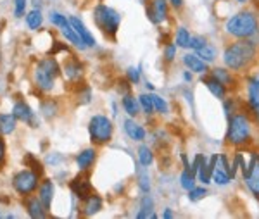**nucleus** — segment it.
Masks as SVG:
<instances>
[{
	"mask_svg": "<svg viewBox=\"0 0 259 219\" xmlns=\"http://www.w3.org/2000/svg\"><path fill=\"white\" fill-rule=\"evenodd\" d=\"M26 22H28V26L31 29H38L43 22L42 12H40L38 9H33L31 12H28V16H26Z\"/></svg>",
	"mask_w": 259,
	"mask_h": 219,
	"instance_id": "obj_27",
	"label": "nucleus"
},
{
	"mask_svg": "<svg viewBox=\"0 0 259 219\" xmlns=\"http://www.w3.org/2000/svg\"><path fill=\"white\" fill-rule=\"evenodd\" d=\"M12 114L16 116L17 121H22V123H28L31 124V126H35V112L31 111V107H29L26 102H17V104H14Z\"/></svg>",
	"mask_w": 259,
	"mask_h": 219,
	"instance_id": "obj_11",
	"label": "nucleus"
},
{
	"mask_svg": "<svg viewBox=\"0 0 259 219\" xmlns=\"http://www.w3.org/2000/svg\"><path fill=\"white\" fill-rule=\"evenodd\" d=\"M138 187L144 194H149V190H151V180H149V173L145 171V166L138 168Z\"/></svg>",
	"mask_w": 259,
	"mask_h": 219,
	"instance_id": "obj_29",
	"label": "nucleus"
},
{
	"mask_svg": "<svg viewBox=\"0 0 259 219\" xmlns=\"http://www.w3.org/2000/svg\"><path fill=\"white\" fill-rule=\"evenodd\" d=\"M258 17L251 10H242V12L235 14L225 24L227 33L235 38H251L258 33Z\"/></svg>",
	"mask_w": 259,
	"mask_h": 219,
	"instance_id": "obj_2",
	"label": "nucleus"
},
{
	"mask_svg": "<svg viewBox=\"0 0 259 219\" xmlns=\"http://www.w3.org/2000/svg\"><path fill=\"white\" fill-rule=\"evenodd\" d=\"M59 74H61V67H59L57 60L54 57H45L36 64L33 76H35L36 86L43 92H48L54 88V83Z\"/></svg>",
	"mask_w": 259,
	"mask_h": 219,
	"instance_id": "obj_3",
	"label": "nucleus"
},
{
	"mask_svg": "<svg viewBox=\"0 0 259 219\" xmlns=\"http://www.w3.org/2000/svg\"><path fill=\"white\" fill-rule=\"evenodd\" d=\"M17 119L14 114H0V135H10L16 131Z\"/></svg>",
	"mask_w": 259,
	"mask_h": 219,
	"instance_id": "obj_22",
	"label": "nucleus"
},
{
	"mask_svg": "<svg viewBox=\"0 0 259 219\" xmlns=\"http://www.w3.org/2000/svg\"><path fill=\"white\" fill-rule=\"evenodd\" d=\"M50 21H52V24H55L57 28H61L62 24L67 21L66 19V16H62V14H59V12H52L50 14Z\"/></svg>",
	"mask_w": 259,
	"mask_h": 219,
	"instance_id": "obj_41",
	"label": "nucleus"
},
{
	"mask_svg": "<svg viewBox=\"0 0 259 219\" xmlns=\"http://www.w3.org/2000/svg\"><path fill=\"white\" fill-rule=\"evenodd\" d=\"M26 209H28V214L33 219H43L47 218V207L43 206V202L38 197H29L26 199Z\"/></svg>",
	"mask_w": 259,
	"mask_h": 219,
	"instance_id": "obj_13",
	"label": "nucleus"
},
{
	"mask_svg": "<svg viewBox=\"0 0 259 219\" xmlns=\"http://www.w3.org/2000/svg\"><path fill=\"white\" fill-rule=\"evenodd\" d=\"M61 33L62 35H64V38L69 41V43H73L74 47H78V48H81V50H83V48H86V45L83 43V41H81V38L80 36H78V33H76V29L73 28V26H71V22H69V19H67L64 24L61 26Z\"/></svg>",
	"mask_w": 259,
	"mask_h": 219,
	"instance_id": "obj_16",
	"label": "nucleus"
},
{
	"mask_svg": "<svg viewBox=\"0 0 259 219\" xmlns=\"http://www.w3.org/2000/svg\"><path fill=\"white\" fill-rule=\"evenodd\" d=\"M38 178L40 176L35 171H31V169H22V171L14 175L12 187L22 197H29L38 188Z\"/></svg>",
	"mask_w": 259,
	"mask_h": 219,
	"instance_id": "obj_7",
	"label": "nucleus"
},
{
	"mask_svg": "<svg viewBox=\"0 0 259 219\" xmlns=\"http://www.w3.org/2000/svg\"><path fill=\"white\" fill-rule=\"evenodd\" d=\"M128 80L130 83H135V85L140 81V71H138L137 67H130L128 69Z\"/></svg>",
	"mask_w": 259,
	"mask_h": 219,
	"instance_id": "obj_42",
	"label": "nucleus"
},
{
	"mask_svg": "<svg viewBox=\"0 0 259 219\" xmlns=\"http://www.w3.org/2000/svg\"><path fill=\"white\" fill-rule=\"evenodd\" d=\"M237 2H240V3H246V2H247V0H237Z\"/></svg>",
	"mask_w": 259,
	"mask_h": 219,
	"instance_id": "obj_49",
	"label": "nucleus"
},
{
	"mask_svg": "<svg viewBox=\"0 0 259 219\" xmlns=\"http://www.w3.org/2000/svg\"><path fill=\"white\" fill-rule=\"evenodd\" d=\"M183 78H185V81H192V74H190L189 71H187V73L183 74Z\"/></svg>",
	"mask_w": 259,
	"mask_h": 219,
	"instance_id": "obj_47",
	"label": "nucleus"
},
{
	"mask_svg": "<svg viewBox=\"0 0 259 219\" xmlns=\"http://www.w3.org/2000/svg\"><path fill=\"white\" fill-rule=\"evenodd\" d=\"M256 59V45L247 38H240L235 43L228 45L223 54L225 66L232 71H244Z\"/></svg>",
	"mask_w": 259,
	"mask_h": 219,
	"instance_id": "obj_1",
	"label": "nucleus"
},
{
	"mask_svg": "<svg viewBox=\"0 0 259 219\" xmlns=\"http://www.w3.org/2000/svg\"><path fill=\"white\" fill-rule=\"evenodd\" d=\"M81 71H83V67H81V64L78 62V60H74V59L64 64V74H66L67 80H71V81L80 80Z\"/></svg>",
	"mask_w": 259,
	"mask_h": 219,
	"instance_id": "obj_23",
	"label": "nucleus"
},
{
	"mask_svg": "<svg viewBox=\"0 0 259 219\" xmlns=\"http://www.w3.org/2000/svg\"><path fill=\"white\" fill-rule=\"evenodd\" d=\"M83 202H85V206H83L85 216H93V214H97L100 209H102V199L95 194H92L88 199H85Z\"/></svg>",
	"mask_w": 259,
	"mask_h": 219,
	"instance_id": "obj_21",
	"label": "nucleus"
},
{
	"mask_svg": "<svg viewBox=\"0 0 259 219\" xmlns=\"http://www.w3.org/2000/svg\"><path fill=\"white\" fill-rule=\"evenodd\" d=\"M71 190L76 195L80 200L88 199L92 192V183H90V175L88 173H80L78 176H74L73 181H71Z\"/></svg>",
	"mask_w": 259,
	"mask_h": 219,
	"instance_id": "obj_8",
	"label": "nucleus"
},
{
	"mask_svg": "<svg viewBox=\"0 0 259 219\" xmlns=\"http://www.w3.org/2000/svg\"><path fill=\"white\" fill-rule=\"evenodd\" d=\"M42 112L47 118H52V116H55V112H57V104H55L54 100H47L42 104Z\"/></svg>",
	"mask_w": 259,
	"mask_h": 219,
	"instance_id": "obj_36",
	"label": "nucleus"
},
{
	"mask_svg": "<svg viewBox=\"0 0 259 219\" xmlns=\"http://www.w3.org/2000/svg\"><path fill=\"white\" fill-rule=\"evenodd\" d=\"M26 0H14V16L22 17L24 16V9H26Z\"/></svg>",
	"mask_w": 259,
	"mask_h": 219,
	"instance_id": "obj_39",
	"label": "nucleus"
},
{
	"mask_svg": "<svg viewBox=\"0 0 259 219\" xmlns=\"http://www.w3.org/2000/svg\"><path fill=\"white\" fill-rule=\"evenodd\" d=\"M151 99H152V104H154V109H156L157 112H161V114H166L168 112V105L166 102L161 99L159 95H156V93H151Z\"/></svg>",
	"mask_w": 259,
	"mask_h": 219,
	"instance_id": "obj_34",
	"label": "nucleus"
},
{
	"mask_svg": "<svg viewBox=\"0 0 259 219\" xmlns=\"http://www.w3.org/2000/svg\"><path fill=\"white\" fill-rule=\"evenodd\" d=\"M166 60H173L175 59V55H176V45H168V48H166Z\"/></svg>",
	"mask_w": 259,
	"mask_h": 219,
	"instance_id": "obj_43",
	"label": "nucleus"
},
{
	"mask_svg": "<svg viewBox=\"0 0 259 219\" xmlns=\"http://www.w3.org/2000/svg\"><path fill=\"white\" fill-rule=\"evenodd\" d=\"M211 76H215L216 80L223 83L225 86H227V85H230V83H232V74H230V71H227V69H221V67H216V69L213 71V74H211Z\"/></svg>",
	"mask_w": 259,
	"mask_h": 219,
	"instance_id": "obj_31",
	"label": "nucleus"
},
{
	"mask_svg": "<svg viewBox=\"0 0 259 219\" xmlns=\"http://www.w3.org/2000/svg\"><path fill=\"white\" fill-rule=\"evenodd\" d=\"M123 107H125L126 114H128L130 118H135V116L138 114V102L135 100L131 95L123 97Z\"/></svg>",
	"mask_w": 259,
	"mask_h": 219,
	"instance_id": "obj_26",
	"label": "nucleus"
},
{
	"mask_svg": "<svg viewBox=\"0 0 259 219\" xmlns=\"http://www.w3.org/2000/svg\"><path fill=\"white\" fill-rule=\"evenodd\" d=\"M197 52V55L201 57L204 62H213V60L216 59V48L213 47V45H209V43H206L204 47L202 48H199V50H195Z\"/></svg>",
	"mask_w": 259,
	"mask_h": 219,
	"instance_id": "obj_25",
	"label": "nucleus"
},
{
	"mask_svg": "<svg viewBox=\"0 0 259 219\" xmlns=\"http://www.w3.org/2000/svg\"><path fill=\"white\" fill-rule=\"evenodd\" d=\"M246 181H247L249 190L253 192L256 197H259V154L254 157L253 166H251L249 173L246 175Z\"/></svg>",
	"mask_w": 259,
	"mask_h": 219,
	"instance_id": "obj_12",
	"label": "nucleus"
},
{
	"mask_svg": "<svg viewBox=\"0 0 259 219\" xmlns=\"http://www.w3.org/2000/svg\"><path fill=\"white\" fill-rule=\"evenodd\" d=\"M95 149H85L83 152H80L76 156V164L78 168L81 169V171H88L90 166L93 164V161H95Z\"/></svg>",
	"mask_w": 259,
	"mask_h": 219,
	"instance_id": "obj_20",
	"label": "nucleus"
},
{
	"mask_svg": "<svg viewBox=\"0 0 259 219\" xmlns=\"http://www.w3.org/2000/svg\"><path fill=\"white\" fill-rule=\"evenodd\" d=\"M69 22H71V26H73L74 29H76V33H78V36L81 38V41L86 45V47H95V38L92 36V33L88 31V29L85 28V24L81 22L78 17H69Z\"/></svg>",
	"mask_w": 259,
	"mask_h": 219,
	"instance_id": "obj_14",
	"label": "nucleus"
},
{
	"mask_svg": "<svg viewBox=\"0 0 259 219\" xmlns=\"http://www.w3.org/2000/svg\"><path fill=\"white\" fill-rule=\"evenodd\" d=\"M152 207H154V202L149 195H145L144 200H142V211L137 214V218H157L156 214L152 213Z\"/></svg>",
	"mask_w": 259,
	"mask_h": 219,
	"instance_id": "obj_28",
	"label": "nucleus"
},
{
	"mask_svg": "<svg viewBox=\"0 0 259 219\" xmlns=\"http://www.w3.org/2000/svg\"><path fill=\"white\" fill-rule=\"evenodd\" d=\"M138 102H140V105H142V109H144V112L145 114H152V111H154V104H152V99H151V93H144V95H140L138 97Z\"/></svg>",
	"mask_w": 259,
	"mask_h": 219,
	"instance_id": "obj_33",
	"label": "nucleus"
},
{
	"mask_svg": "<svg viewBox=\"0 0 259 219\" xmlns=\"http://www.w3.org/2000/svg\"><path fill=\"white\" fill-rule=\"evenodd\" d=\"M183 64L189 67L190 71L194 73H199V74H204L208 71V62H204L197 54H187L183 55Z\"/></svg>",
	"mask_w": 259,
	"mask_h": 219,
	"instance_id": "obj_15",
	"label": "nucleus"
},
{
	"mask_svg": "<svg viewBox=\"0 0 259 219\" xmlns=\"http://www.w3.org/2000/svg\"><path fill=\"white\" fill-rule=\"evenodd\" d=\"M208 43V40L204 38V36H192L190 38V48H194V50H199V48H202L204 45Z\"/></svg>",
	"mask_w": 259,
	"mask_h": 219,
	"instance_id": "obj_40",
	"label": "nucleus"
},
{
	"mask_svg": "<svg viewBox=\"0 0 259 219\" xmlns=\"http://www.w3.org/2000/svg\"><path fill=\"white\" fill-rule=\"evenodd\" d=\"M26 162H28V164H31V166H33V168H31V171H35L38 176H42V175H43V168H42V164H40V162L36 161L33 156H29V154H28V156H26Z\"/></svg>",
	"mask_w": 259,
	"mask_h": 219,
	"instance_id": "obj_38",
	"label": "nucleus"
},
{
	"mask_svg": "<svg viewBox=\"0 0 259 219\" xmlns=\"http://www.w3.org/2000/svg\"><path fill=\"white\" fill-rule=\"evenodd\" d=\"M38 199L43 202V206L50 207L52 204V199H54V183H52L50 180H43L42 183H40L38 187Z\"/></svg>",
	"mask_w": 259,
	"mask_h": 219,
	"instance_id": "obj_17",
	"label": "nucleus"
},
{
	"mask_svg": "<svg viewBox=\"0 0 259 219\" xmlns=\"http://www.w3.org/2000/svg\"><path fill=\"white\" fill-rule=\"evenodd\" d=\"M93 17H95L97 26H99L106 35L114 36L116 33H118L119 22H121V16H119V12H116L112 7L97 5L95 10H93Z\"/></svg>",
	"mask_w": 259,
	"mask_h": 219,
	"instance_id": "obj_5",
	"label": "nucleus"
},
{
	"mask_svg": "<svg viewBox=\"0 0 259 219\" xmlns=\"http://www.w3.org/2000/svg\"><path fill=\"white\" fill-rule=\"evenodd\" d=\"M125 131L131 140H135V142H142V140L145 138V130L138 123H135L133 119L125 121Z\"/></svg>",
	"mask_w": 259,
	"mask_h": 219,
	"instance_id": "obj_19",
	"label": "nucleus"
},
{
	"mask_svg": "<svg viewBox=\"0 0 259 219\" xmlns=\"http://www.w3.org/2000/svg\"><path fill=\"white\" fill-rule=\"evenodd\" d=\"M171 5L175 7V9H182L183 7V0H170Z\"/></svg>",
	"mask_w": 259,
	"mask_h": 219,
	"instance_id": "obj_45",
	"label": "nucleus"
},
{
	"mask_svg": "<svg viewBox=\"0 0 259 219\" xmlns=\"http://www.w3.org/2000/svg\"><path fill=\"white\" fill-rule=\"evenodd\" d=\"M206 194H208V190H206L204 187H199V188H192V190H189V199L192 200V202H197V200L204 199Z\"/></svg>",
	"mask_w": 259,
	"mask_h": 219,
	"instance_id": "obj_37",
	"label": "nucleus"
},
{
	"mask_svg": "<svg viewBox=\"0 0 259 219\" xmlns=\"http://www.w3.org/2000/svg\"><path fill=\"white\" fill-rule=\"evenodd\" d=\"M249 107L259 123V74H256L249 83Z\"/></svg>",
	"mask_w": 259,
	"mask_h": 219,
	"instance_id": "obj_10",
	"label": "nucleus"
},
{
	"mask_svg": "<svg viewBox=\"0 0 259 219\" xmlns=\"http://www.w3.org/2000/svg\"><path fill=\"white\" fill-rule=\"evenodd\" d=\"M230 180H232V176L228 175L227 171H225L223 168H220V166H215V169H213V176H211V181H215L216 185H228L230 183Z\"/></svg>",
	"mask_w": 259,
	"mask_h": 219,
	"instance_id": "obj_24",
	"label": "nucleus"
},
{
	"mask_svg": "<svg viewBox=\"0 0 259 219\" xmlns=\"http://www.w3.org/2000/svg\"><path fill=\"white\" fill-rule=\"evenodd\" d=\"M112 131H114V126H112V121L107 118V116H93L88 123V133L90 138H92L93 143L97 145H102V143H107L112 137Z\"/></svg>",
	"mask_w": 259,
	"mask_h": 219,
	"instance_id": "obj_6",
	"label": "nucleus"
},
{
	"mask_svg": "<svg viewBox=\"0 0 259 219\" xmlns=\"http://www.w3.org/2000/svg\"><path fill=\"white\" fill-rule=\"evenodd\" d=\"M253 133V124L249 116L246 114H234L228 123V140L234 145H244L249 142Z\"/></svg>",
	"mask_w": 259,
	"mask_h": 219,
	"instance_id": "obj_4",
	"label": "nucleus"
},
{
	"mask_svg": "<svg viewBox=\"0 0 259 219\" xmlns=\"http://www.w3.org/2000/svg\"><path fill=\"white\" fill-rule=\"evenodd\" d=\"M138 161H140V164L145 166V168H147V166H151L152 161H154L152 150L149 149V147L142 145L140 149H138Z\"/></svg>",
	"mask_w": 259,
	"mask_h": 219,
	"instance_id": "obj_30",
	"label": "nucleus"
},
{
	"mask_svg": "<svg viewBox=\"0 0 259 219\" xmlns=\"http://www.w3.org/2000/svg\"><path fill=\"white\" fill-rule=\"evenodd\" d=\"M182 187L185 188V190H192V188L195 187L194 175L189 171V169H185V171L182 173Z\"/></svg>",
	"mask_w": 259,
	"mask_h": 219,
	"instance_id": "obj_35",
	"label": "nucleus"
},
{
	"mask_svg": "<svg viewBox=\"0 0 259 219\" xmlns=\"http://www.w3.org/2000/svg\"><path fill=\"white\" fill-rule=\"evenodd\" d=\"M202 83L208 86V90L216 97V99H225L227 95V88L221 81H218L215 76H208V78H202Z\"/></svg>",
	"mask_w": 259,
	"mask_h": 219,
	"instance_id": "obj_18",
	"label": "nucleus"
},
{
	"mask_svg": "<svg viewBox=\"0 0 259 219\" xmlns=\"http://www.w3.org/2000/svg\"><path fill=\"white\" fill-rule=\"evenodd\" d=\"M5 161V142H3L2 135H0V166Z\"/></svg>",
	"mask_w": 259,
	"mask_h": 219,
	"instance_id": "obj_44",
	"label": "nucleus"
},
{
	"mask_svg": "<svg viewBox=\"0 0 259 219\" xmlns=\"http://www.w3.org/2000/svg\"><path fill=\"white\" fill-rule=\"evenodd\" d=\"M145 86H147V90H151V92H154V85H151V83H147Z\"/></svg>",
	"mask_w": 259,
	"mask_h": 219,
	"instance_id": "obj_48",
	"label": "nucleus"
},
{
	"mask_svg": "<svg viewBox=\"0 0 259 219\" xmlns=\"http://www.w3.org/2000/svg\"><path fill=\"white\" fill-rule=\"evenodd\" d=\"M163 218L164 219H170V218H173V213L170 209H166V211H164V214H163Z\"/></svg>",
	"mask_w": 259,
	"mask_h": 219,
	"instance_id": "obj_46",
	"label": "nucleus"
},
{
	"mask_svg": "<svg viewBox=\"0 0 259 219\" xmlns=\"http://www.w3.org/2000/svg\"><path fill=\"white\" fill-rule=\"evenodd\" d=\"M190 33L187 31L185 28H180L178 29V33H176V43H178V47H183V48H187L190 45Z\"/></svg>",
	"mask_w": 259,
	"mask_h": 219,
	"instance_id": "obj_32",
	"label": "nucleus"
},
{
	"mask_svg": "<svg viewBox=\"0 0 259 219\" xmlns=\"http://www.w3.org/2000/svg\"><path fill=\"white\" fill-rule=\"evenodd\" d=\"M147 16L154 24L166 21L168 17V2L166 0H151V5L147 7Z\"/></svg>",
	"mask_w": 259,
	"mask_h": 219,
	"instance_id": "obj_9",
	"label": "nucleus"
}]
</instances>
